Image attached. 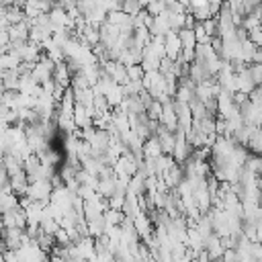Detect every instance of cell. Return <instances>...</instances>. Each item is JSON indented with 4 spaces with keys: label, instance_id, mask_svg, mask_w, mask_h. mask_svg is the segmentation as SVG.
<instances>
[{
    "label": "cell",
    "instance_id": "obj_1",
    "mask_svg": "<svg viewBox=\"0 0 262 262\" xmlns=\"http://www.w3.org/2000/svg\"><path fill=\"white\" fill-rule=\"evenodd\" d=\"M182 54V41H180V35L178 31H168L166 33V56L172 58V60H178Z\"/></svg>",
    "mask_w": 262,
    "mask_h": 262
},
{
    "label": "cell",
    "instance_id": "obj_2",
    "mask_svg": "<svg viewBox=\"0 0 262 262\" xmlns=\"http://www.w3.org/2000/svg\"><path fill=\"white\" fill-rule=\"evenodd\" d=\"M236 74H238V90H242V92L250 94V92L258 86V84L254 82V78H252L250 66H244V68H242V70H238Z\"/></svg>",
    "mask_w": 262,
    "mask_h": 262
},
{
    "label": "cell",
    "instance_id": "obj_3",
    "mask_svg": "<svg viewBox=\"0 0 262 262\" xmlns=\"http://www.w3.org/2000/svg\"><path fill=\"white\" fill-rule=\"evenodd\" d=\"M160 154H164V149L158 135H152L143 141V158H158Z\"/></svg>",
    "mask_w": 262,
    "mask_h": 262
},
{
    "label": "cell",
    "instance_id": "obj_4",
    "mask_svg": "<svg viewBox=\"0 0 262 262\" xmlns=\"http://www.w3.org/2000/svg\"><path fill=\"white\" fill-rule=\"evenodd\" d=\"M127 15H131V17H135L137 13H141L145 7L139 3V0H123V7H121Z\"/></svg>",
    "mask_w": 262,
    "mask_h": 262
},
{
    "label": "cell",
    "instance_id": "obj_5",
    "mask_svg": "<svg viewBox=\"0 0 262 262\" xmlns=\"http://www.w3.org/2000/svg\"><path fill=\"white\" fill-rule=\"evenodd\" d=\"M248 66H250V72H252L254 82H256V84H262V64H260V62H252V64H248Z\"/></svg>",
    "mask_w": 262,
    "mask_h": 262
},
{
    "label": "cell",
    "instance_id": "obj_6",
    "mask_svg": "<svg viewBox=\"0 0 262 262\" xmlns=\"http://www.w3.org/2000/svg\"><path fill=\"white\" fill-rule=\"evenodd\" d=\"M248 33H250V39H252L258 47H262V25L256 27V29H252V31H248Z\"/></svg>",
    "mask_w": 262,
    "mask_h": 262
},
{
    "label": "cell",
    "instance_id": "obj_7",
    "mask_svg": "<svg viewBox=\"0 0 262 262\" xmlns=\"http://www.w3.org/2000/svg\"><path fill=\"white\" fill-rule=\"evenodd\" d=\"M258 88H260V92H262V84H258Z\"/></svg>",
    "mask_w": 262,
    "mask_h": 262
}]
</instances>
